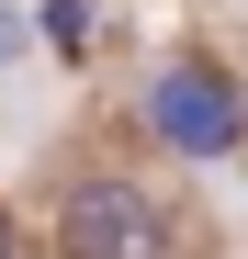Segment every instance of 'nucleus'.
I'll use <instances>...</instances> for the list:
<instances>
[{
	"label": "nucleus",
	"mask_w": 248,
	"mask_h": 259,
	"mask_svg": "<svg viewBox=\"0 0 248 259\" xmlns=\"http://www.w3.org/2000/svg\"><path fill=\"white\" fill-rule=\"evenodd\" d=\"M136 136L181 169H215V158H248V79L215 57V46H158L136 68Z\"/></svg>",
	"instance_id": "f03ea898"
},
{
	"label": "nucleus",
	"mask_w": 248,
	"mask_h": 259,
	"mask_svg": "<svg viewBox=\"0 0 248 259\" xmlns=\"http://www.w3.org/2000/svg\"><path fill=\"white\" fill-rule=\"evenodd\" d=\"M34 237L57 259H192V203L124 147H68L34 169Z\"/></svg>",
	"instance_id": "f257e3e1"
},
{
	"label": "nucleus",
	"mask_w": 248,
	"mask_h": 259,
	"mask_svg": "<svg viewBox=\"0 0 248 259\" xmlns=\"http://www.w3.org/2000/svg\"><path fill=\"white\" fill-rule=\"evenodd\" d=\"M34 46H46V34H34V12H23V0H0V79H12Z\"/></svg>",
	"instance_id": "20e7f679"
},
{
	"label": "nucleus",
	"mask_w": 248,
	"mask_h": 259,
	"mask_svg": "<svg viewBox=\"0 0 248 259\" xmlns=\"http://www.w3.org/2000/svg\"><path fill=\"white\" fill-rule=\"evenodd\" d=\"M34 34H46L57 57H79V34H91V0H34Z\"/></svg>",
	"instance_id": "7ed1b4c3"
}]
</instances>
